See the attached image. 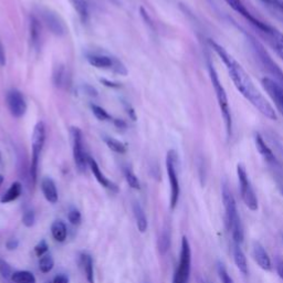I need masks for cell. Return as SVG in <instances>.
<instances>
[{"instance_id":"6da1fadb","label":"cell","mask_w":283,"mask_h":283,"mask_svg":"<svg viewBox=\"0 0 283 283\" xmlns=\"http://www.w3.org/2000/svg\"><path fill=\"white\" fill-rule=\"evenodd\" d=\"M209 45L211 46L212 50L218 54V57L222 60V62L225 63L228 73H229L237 90L240 92V93L246 97V100L251 103L261 114H263L265 117L270 119H276V113L274 108L271 106L270 103L265 100V97L260 93L257 88H255L251 78L249 77V74L241 67V64L239 63L224 47L220 46L219 43L209 40Z\"/></svg>"},{"instance_id":"7a4b0ae2","label":"cell","mask_w":283,"mask_h":283,"mask_svg":"<svg viewBox=\"0 0 283 283\" xmlns=\"http://www.w3.org/2000/svg\"><path fill=\"white\" fill-rule=\"evenodd\" d=\"M222 203L225 207L227 228L231 231L235 243L240 244L243 241V228L240 216L238 214L235 197L227 184H224L222 186Z\"/></svg>"},{"instance_id":"3957f363","label":"cell","mask_w":283,"mask_h":283,"mask_svg":"<svg viewBox=\"0 0 283 283\" xmlns=\"http://www.w3.org/2000/svg\"><path fill=\"white\" fill-rule=\"evenodd\" d=\"M208 72H209V77L211 80L212 86H214L216 97H217V101H218V105L221 111L222 117H224L227 135H228V137H230L232 134V117H231L229 102H228V96L226 93V90L224 88V85H222L221 81L219 80L218 73H217V71L211 61H208Z\"/></svg>"},{"instance_id":"277c9868","label":"cell","mask_w":283,"mask_h":283,"mask_svg":"<svg viewBox=\"0 0 283 283\" xmlns=\"http://www.w3.org/2000/svg\"><path fill=\"white\" fill-rule=\"evenodd\" d=\"M46 140V126L45 123L39 122L34 129L32 134V159L30 165V178L32 184L36 185L38 176V164H39L40 154Z\"/></svg>"},{"instance_id":"5b68a950","label":"cell","mask_w":283,"mask_h":283,"mask_svg":"<svg viewBox=\"0 0 283 283\" xmlns=\"http://www.w3.org/2000/svg\"><path fill=\"white\" fill-rule=\"evenodd\" d=\"M250 42H251L255 54L258 56V59H259L261 65H262L266 72L271 75L270 79L273 80L275 83L279 84L283 89V71L280 69L279 65H277L273 60H272V58L269 56L268 52L264 50V48L261 46L257 40H254L251 38Z\"/></svg>"},{"instance_id":"8992f818","label":"cell","mask_w":283,"mask_h":283,"mask_svg":"<svg viewBox=\"0 0 283 283\" xmlns=\"http://www.w3.org/2000/svg\"><path fill=\"white\" fill-rule=\"evenodd\" d=\"M166 168H167V175H168V179H170V186H171L170 206L171 209L174 210L178 204L179 194H181V187H179L178 174H177V154L175 151L171 150L167 153Z\"/></svg>"},{"instance_id":"52a82bcc","label":"cell","mask_w":283,"mask_h":283,"mask_svg":"<svg viewBox=\"0 0 283 283\" xmlns=\"http://www.w3.org/2000/svg\"><path fill=\"white\" fill-rule=\"evenodd\" d=\"M190 264H192V250H190L188 239L186 237H183L179 262L173 277V283H188L190 275Z\"/></svg>"},{"instance_id":"ba28073f","label":"cell","mask_w":283,"mask_h":283,"mask_svg":"<svg viewBox=\"0 0 283 283\" xmlns=\"http://www.w3.org/2000/svg\"><path fill=\"white\" fill-rule=\"evenodd\" d=\"M237 175L239 179V185H240L241 198L243 200L244 205H246L251 211H257L259 207L258 198L257 196H255L254 190L251 186V183L249 181L247 171L243 165L239 164L237 166Z\"/></svg>"},{"instance_id":"9c48e42d","label":"cell","mask_w":283,"mask_h":283,"mask_svg":"<svg viewBox=\"0 0 283 283\" xmlns=\"http://www.w3.org/2000/svg\"><path fill=\"white\" fill-rule=\"evenodd\" d=\"M72 134V150H73V160L74 164L77 166L80 173H84L86 171V166L89 165V156H86L84 143H83V134L78 127H72L71 129Z\"/></svg>"},{"instance_id":"30bf717a","label":"cell","mask_w":283,"mask_h":283,"mask_svg":"<svg viewBox=\"0 0 283 283\" xmlns=\"http://www.w3.org/2000/svg\"><path fill=\"white\" fill-rule=\"evenodd\" d=\"M7 106L10 114L16 118L23 117L27 111V102L24 94L19 90H10L6 97Z\"/></svg>"},{"instance_id":"8fae6325","label":"cell","mask_w":283,"mask_h":283,"mask_svg":"<svg viewBox=\"0 0 283 283\" xmlns=\"http://www.w3.org/2000/svg\"><path fill=\"white\" fill-rule=\"evenodd\" d=\"M41 17L43 24L47 26L49 31L57 37H62L67 32V27H65L63 20L57 14L50 9H43L41 13Z\"/></svg>"},{"instance_id":"7c38bea8","label":"cell","mask_w":283,"mask_h":283,"mask_svg":"<svg viewBox=\"0 0 283 283\" xmlns=\"http://www.w3.org/2000/svg\"><path fill=\"white\" fill-rule=\"evenodd\" d=\"M225 2L228 6H230V8H232L239 15H241L244 19H247L249 23L253 25L259 31L264 32L266 29H268L269 25L262 23V21H260L259 19L255 18L254 16L250 14L249 10L246 8V6H244L241 0H225Z\"/></svg>"},{"instance_id":"4fadbf2b","label":"cell","mask_w":283,"mask_h":283,"mask_svg":"<svg viewBox=\"0 0 283 283\" xmlns=\"http://www.w3.org/2000/svg\"><path fill=\"white\" fill-rule=\"evenodd\" d=\"M261 84H262L263 89L271 97V100L273 101L277 111L283 115V89L270 78H263L261 80Z\"/></svg>"},{"instance_id":"5bb4252c","label":"cell","mask_w":283,"mask_h":283,"mask_svg":"<svg viewBox=\"0 0 283 283\" xmlns=\"http://www.w3.org/2000/svg\"><path fill=\"white\" fill-rule=\"evenodd\" d=\"M262 34L266 37L271 47L274 49L277 56H279L283 60V34L281 31L273 28V27L269 26Z\"/></svg>"},{"instance_id":"9a60e30c","label":"cell","mask_w":283,"mask_h":283,"mask_svg":"<svg viewBox=\"0 0 283 283\" xmlns=\"http://www.w3.org/2000/svg\"><path fill=\"white\" fill-rule=\"evenodd\" d=\"M252 255L253 259L255 260V262L258 263L261 269H263L265 271L271 270V259L269 257L268 252L265 251V249L263 246L259 242H253L252 246Z\"/></svg>"},{"instance_id":"2e32d148","label":"cell","mask_w":283,"mask_h":283,"mask_svg":"<svg viewBox=\"0 0 283 283\" xmlns=\"http://www.w3.org/2000/svg\"><path fill=\"white\" fill-rule=\"evenodd\" d=\"M86 60L88 62L97 69H112L114 68L115 64V58L104 56V54L100 53H92L86 56Z\"/></svg>"},{"instance_id":"e0dca14e","label":"cell","mask_w":283,"mask_h":283,"mask_svg":"<svg viewBox=\"0 0 283 283\" xmlns=\"http://www.w3.org/2000/svg\"><path fill=\"white\" fill-rule=\"evenodd\" d=\"M41 189L43 196L51 204H56L58 199H59V195H58V189L56 184L52 181L51 178L49 177H45L42 179L41 182Z\"/></svg>"},{"instance_id":"ac0fdd59","label":"cell","mask_w":283,"mask_h":283,"mask_svg":"<svg viewBox=\"0 0 283 283\" xmlns=\"http://www.w3.org/2000/svg\"><path fill=\"white\" fill-rule=\"evenodd\" d=\"M254 142L258 152L260 153V155L263 157L264 161L268 162L269 164H276V159L273 154V152H272L269 146L265 144L262 136H261L259 133L254 135Z\"/></svg>"},{"instance_id":"d6986e66","label":"cell","mask_w":283,"mask_h":283,"mask_svg":"<svg viewBox=\"0 0 283 283\" xmlns=\"http://www.w3.org/2000/svg\"><path fill=\"white\" fill-rule=\"evenodd\" d=\"M89 166L91 168V171L92 173H93V175L95 176L96 178V181L99 182L100 185H102L103 187H105V188H108V189H111V190H117V187L114 185L112 182L108 181V179L104 176V174H103L100 170V167L99 165H97V163L95 162L94 159H92V157H89Z\"/></svg>"},{"instance_id":"ffe728a7","label":"cell","mask_w":283,"mask_h":283,"mask_svg":"<svg viewBox=\"0 0 283 283\" xmlns=\"http://www.w3.org/2000/svg\"><path fill=\"white\" fill-rule=\"evenodd\" d=\"M30 40L35 49H39L41 42V24L35 16L30 17Z\"/></svg>"},{"instance_id":"44dd1931","label":"cell","mask_w":283,"mask_h":283,"mask_svg":"<svg viewBox=\"0 0 283 283\" xmlns=\"http://www.w3.org/2000/svg\"><path fill=\"white\" fill-rule=\"evenodd\" d=\"M232 255H233V260H235V263L237 265V268L239 269V271H240L243 275H247L248 274V262H247L246 254H244L240 246L237 243H235V246H233L232 248Z\"/></svg>"},{"instance_id":"7402d4cb","label":"cell","mask_w":283,"mask_h":283,"mask_svg":"<svg viewBox=\"0 0 283 283\" xmlns=\"http://www.w3.org/2000/svg\"><path fill=\"white\" fill-rule=\"evenodd\" d=\"M133 211H134V216L136 219V225H137V228L139 232L144 233L146 230H148V218H146L145 212L142 208V206L138 203H135L133 206Z\"/></svg>"},{"instance_id":"603a6c76","label":"cell","mask_w":283,"mask_h":283,"mask_svg":"<svg viewBox=\"0 0 283 283\" xmlns=\"http://www.w3.org/2000/svg\"><path fill=\"white\" fill-rule=\"evenodd\" d=\"M21 193H23V186H21V184L19 182H16L9 187L6 194L0 198V201H2L3 204L12 203V201H15L16 199H18L20 197Z\"/></svg>"},{"instance_id":"cb8c5ba5","label":"cell","mask_w":283,"mask_h":283,"mask_svg":"<svg viewBox=\"0 0 283 283\" xmlns=\"http://www.w3.org/2000/svg\"><path fill=\"white\" fill-rule=\"evenodd\" d=\"M51 233L54 240L58 242H63L67 239V226L61 220H56L51 226Z\"/></svg>"},{"instance_id":"d4e9b609","label":"cell","mask_w":283,"mask_h":283,"mask_svg":"<svg viewBox=\"0 0 283 283\" xmlns=\"http://www.w3.org/2000/svg\"><path fill=\"white\" fill-rule=\"evenodd\" d=\"M81 262H82L83 265L86 280H88L89 283H94V270L92 257L88 253H82V255H81Z\"/></svg>"},{"instance_id":"484cf974","label":"cell","mask_w":283,"mask_h":283,"mask_svg":"<svg viewBox=\"0 0 283 283\" xmlns=\"http://www.w3.org/2000/svg\"><path fill=\"white\" fill-rule=\"evenodd\" d=\"M70 2L72 4L75 12L78 13L81 21H82V23H86L89 19V8L85 0H70Z\"/></svg>"},{"instance_id":"4316f807","label":"cell","mask_w":283,"mask_h":283,"mask_svg":"<svg viewBox=\"0 0 283 283\" xmlns=\"http://www.w3.org/2000/svg\"><path fill=\"white\" fill-rule=\"evenodd\" d=\"M12 280L15 283H36V276L29 271L14 272Z\"/></svg>"},{"instance_id":"83f0119b","label":"cell","mask_w":283,"mask_h":283,"mask_svg":"<svg viewBox=\"0 0 283 283\" xmlns=\"http://www.w3.org/2000/svg\"><path fill=\"white\" fill-rule=\"evenodd\" d=\"M104 142H105V144L107 145L108 149H110L113 152H115V153H117V154H124L125 152H126V145L122 143V142H119L116 138L110 137V136H105Z\"/></svg>"},{"instance_id":"f1b7e54d","label":"cell","mask_w":283,"mask_h":283,"mask_svg":"<svg viewBox=\"0 0 283 283\" xmlns=\"http://www.w3.org/2000/svg\"><path fill=\"white\" fill-rule=\"evenodd\" d=\"M171 247V231L170 229H164L159 239V250L161 254H165Z\"/></svg>"},{"instance_id":"f546056e","label":"cell","mask_w":283,"mask_h":283,"mask_svg":"<svg viewBox=\"0 0 283 283\" xmlns=\"http://www.w3.org/2000/svg\"><path fill=\"white\" fill-rule=\"evenodd\" d=\"M54 265V260L50 254H45L42 255L39 261V269L43 273H48L53 269Z\"/></svg>"},{"instance_id":"4dcf8cb0","label":"cell","mask_w":283,"mask_h":283,"mask_svg":"<svg viewBox=\"0 0 283 283\" xmlns=\"http://www.w3.org/2000/svg\"><path fill=\"white\" fill-rule=\"evenodd\" d=\"M124 175H125V178H126V182L128 183V185L130 186V188L137 189V190L140 189V184H139L138 178L136 177V175L129 167L124 168Z\"/></svg>"},{"instance_id":"1f68e13d","label":"cell","mask_w":283,"mask_h":283,"mask_svg":"<svg viewBox=\"0 0 283 283\" xmlns=\"http://www.w3.org/2000/svg\"><path fill=\"white\" fill-rule=\"evenodd\" d=\"M65 79H67V72H65V69L62 65H60L56 69V72L53 73V82L60 88L64 84Z\"/></svg>"},{"instance_id":"d6a6232c","label":"cell","mask_w":283,"mask_h":283,"mask_svg":"<svg viewBox=\"0 0 283 283\" xmlns=\"http://www.w3.org/2000/svg\"><path fill=\"white\" fill-rule=\"evenodd\" d=\"M92 112H93V114L95 115V117L97 119H100V121H110V119L112 118L110 114H108L104 108H102L101 106L99 105H92Z\"/></svg>"},{"instance_id":"836d02e7","label":"cell","mask_w":283,"mask_h":283,"mask_svg":"<svg viewBox=\"0 0 283 283\" xmlns=\"http://www.w3.org/2000/svg\"><path fill=\"white\" fill-rule=\"evenodd\" d=\"M217 272H218L219 279L221 281V283H233L232 277L230 276V274L228 273L227 269L225 268V265L222 263H218L217 264Z\"/></svg>"},{"instance_id":"e575fe53","label":"cell","mask_w":283,"mask_h":283,"mask_svg":"<svg viewBox=\"0 0 283 283\" xmlns=\"http://www.w3.org/2000/svg\"><path fill=\"white\" fill-rule=\"evenodd\" d=\"M68 219L71 225L78 226L81 224V212L77 208H71L68 214Z\"/></svg>"},{"instance_id":"d590c367","label":"cell","mask_w":283,"mask_h":283,"mask_svg":"<svg viewBox=\"0 0 283 283\" xmlns=\"http://www.w3.org/2000/svg\"><path fill=\"white\" fill-rule=\"evenodd\" d=\"M0 274H2V276L6 277V279H9V277H12L13 275L12 266L3 259H0Z\"/></svg>"},{"instance_id":"8d00e7d4","label":"cell","mask_w":283,"mask_h":283,"mask_svg":"<svg viewBox=\"0 0 283 283\" xmlns=\"http://www.w3.org/2000/svg\"><path fill=\"white\" fill-rule=\"evenodd\" d=\"M35 222H36V215H35V212L32 211V210H28V211H26L24 216H23V224L26 226V227H32L35 225Z\"/></svg>"},{"instance_id":"74e56055","label":"cell","mask_w":283,"mask_h":283,"mask_svg":"<svg viewBox=\"0 0 283 283\" xmlns=\"http://www.w3.org/2000/svg\"><path fill=\"white\" fill-rule=\"evenodd\" d=\"M49 246L46 240H41L39 243L37 244L35 247V253L38 255V257H42V255H45L48 251Z\"/></svg>"},{"instance_id":"f35d334b","label":"cell","mask_w":283,"mask_h":283,"mask_svg":"<svg viewBox=\"0 0 283 283\" xmlns=\"http://www.w3.org/2000/svg\"><path fill=\"white\" fill-rule=\"evenodd\" d=\"M275 269H276V273L277 275L280 276V279L283 280V260L277 258L275 261Z\"/></svg>"},{"instance_id":"ab89813d","label":"cell","mask_w":283,"mask_h":283,"mask_svg":"<svg viewBox=\"0 0 283 283\" xmlns=\"http://www.w3.org/2000/svg\"><path fill=\"white\" fill-rule=\"evenodd\" d=\"M270 7L274 8L275 10H277V12L283 14V0H272Z\"/></svg>"},{"instance_id":"60d3db41","label":"cell","mask_w":283,"mask_h":283,"mask_svg":"<svg viewBox=\"0 0 283 283\" xmlns=\"http://www.w3.org/2000/svg\"><path fill=\"white\" fill-rule=\"evenodd\" d=\"M18 246H19L18 239H9L6 243V247L8 250H15L18 248Z\"/></svg>"},{"instance_id":"b9f144b4","label":"cell","mask_w":283,"mask_h":283,"mask_svg":"<svg viewBox=\"0 0 283 283\" xmlns=\"http://www.w3.org/2000/svg\"><path fill=\"white\" fill-rule=\"evenodd\" d=\"M6 64V52H5V48L2 40H0V65L4 67Z\"/></svg>"},{"instance_id":"7bdbcfd3","label":"cell","mask_w":283,"mask_h":283,"mask_svg":"<svg viewBox=\"0 0 283 283\" xmlns=\"http://www.w3.org/2000/svg\"><path fill=\"white\" fill-rule=\"evenodd\" d=\"M52 283H69V277L64 274H58L54 276Z\"/></svg>"},{"instance_id":"ee69618b","label":"cell","mask_w":283,"mask_h":283,"mask_svg":"<svg viewBox=\"0 0 283 283\" xmlns=\"http://www.w3.org/2000/svg\"><path fill=\"white\" fill-rule=\"evenodd\" d=\"M139 10H140V15H142V17H143V19L146 21V23H148V24L150 25V27H153V23H152L150 16H149L148 13L145 12V9H144L143 7H140Z\"/></svg>"},{"instance_id":"f6af8a7d","label":"cell","mask_w":283,"mask_h":283,"mask_svg":"<svg viewBox=\"0 0 283 283\" xmlns=\"http://www.w3.org/2000/svg\"><path fill=\"white\" fill-rule=\"evenodd\" d=\"M260 2H262L264 5H268V6H271L272 4V0H260Z\"/></svg>"},{"instance_id":"bcb514c9","label":"cell","mask_w":283,"mask_h":283,"mask_svg":"<svg viewBox=\"0 0 283 283\" xmlns=\"http://www.w3.org/2000/svg\"><path fill=\"white\" fill-rule=\"evenodd\" d=\"M3 183H4V176L0 174V186H2Z\"/></svg>"},{"instance_id":"7dc6e473","label":"cell","mask_w":283,"mask_h":283,"mask_svg":"<svg viewBox=\"0 0 283 283\" xmlns=\"http://www.w3.org/2000/svg\"><path fill=\"white\" fill-rule=\"evenodd\" d=\"M281 193H282V195H283V187H282V189H281Z\"/></svg>"}]
</instances>
